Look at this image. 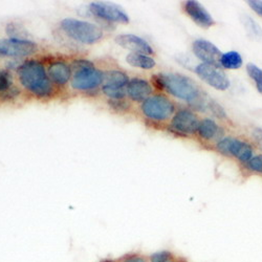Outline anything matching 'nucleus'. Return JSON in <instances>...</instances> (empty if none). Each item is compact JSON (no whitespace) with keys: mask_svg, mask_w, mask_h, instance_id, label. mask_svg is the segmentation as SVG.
Returning <instances> with one entry per match:
<instances>
[{"mask_svg":"<svg viewBox=\"0 0 262 262\" xmlns=\"http://www.w3.org/2000/svg\"><path fill=\"white\" fill-rule=\"evenodd\" d=\"M116 43L125 50H129L131 53H140L146 55H154L155 50L149 43L142 37L135 34H121L115 39Z\"/></svg>","mask_w":262,"mask_h":262,"instance_id":"obj_13","label":"nucleus"},{"mask_svg":"<svg viewBox=\"0 0 262 262\" xmlns=\"http://www.w3.org/2000/svg\"><path fill=\"white\" fill-rule=\"evenodd\" d=\"M154 93V87L149 81L142 78H134L129 80L126 87V95L133 102L143 103L149 99Z\"/></svg>","mask_w":262,"mask_h":262,"instance_id":"obj_15","label":"nucleus"},{"mask_svg":"<svg viewBox=\"0 0 262 262\" xmlns=\"http://www.w3.org/2000/svg\"><path fill=\"white\" fill-rule=\"evenodd\" d=\"M127 74L120 70H113L104 74V82L101 87L102 94L108 100L125 99L126 87L129 83Z\"/></svg>","mask_w":262,"mask_h":262,"instance_id":"obj_6","label":"nucleus"},{"mask_svg":"<svg viewBox=\"0 0 262 262\" xmlns=\"http://www.w3.org/2000/svg\"><path fill=\"white\" fill-rule=\"evenodd\" d=\"M60 29L69 38L86 46L96 45L104 37V32L99 26L76 18L61 20Z\"/></svg>","mask_w":262,"mask_h":262,"instance_id":"obj_4","label":"nucleus"},{"mask_svg":"<svg viewBox=\"0 0 262 262\" xmlns=\"http://www.w3.org/2000/svg\"><path fill=\"white\" fill-rule=\"evenodd\" d=\"M126 62L130 65V67L150 71L156 68L157 62L156 60L149 55L146 54H140V53H130L126 56Z\"/></svg>","mask_w":262,"mask_h":262,"instance_id":"obj_18","label":"nucleus"},{"mask_svg":"<svg viewBox=\"0 0 262 262\" xmlns=\"http://www.w3.org/2000/svg\"><path fill=\"white\" fill-rule=\"evenodd\" d=\"M169 262H188V260L185 259V258H183V257H178V256H176L172 260H170Z\"/></svg>","mask_w":262,"mask_h":262,"instance_id":"obj_30","label":"nucleus"},{"mask_svg":"<svg viewBox=\"0 0 262 262\" xmlns=\"http://www.w3.org/2000/svg\"><path fill=\"white\" fill-rule=\"evenodd\" d=\"M174 257H176V255H174L172 252L160 251L150 255L148 258H149V262H169Z\"/></svg>","mask_w":262,"mask_h":262,"instance_id":"obj_25","label":"nucleus"},{"mask_svg":"<svg viewBox=\"0 0 262 262\" xmlns=\"http://www.w3.org/2000/svg\"><path fill=\"white\" fill-rule=\"evenodd\" d=\"M48 74L53 84L61 87L68 85L73 78L72 68L63 61H55L51 63Z\"/></svg>","mask_w":262,"mask_h":262,"instance_id":"obj_16","label":"nucleus"},{"mask_svg":"<svg viewBox=\"0 0 262 262\" xmlns=\"http://www.w3.org/2000/svg\"><path fill=\"white\" fill-rule=\"evenodd\" d=\"M13 87L12 76L7 71H0V95H4Z\"/></svg>","mask_w":262,"mask_h":262,"instance_id":"obj_24","label":"nucleus"},{"mask_svg":"<svg viewBox=\"0 0 262 262\" xmlns=\"http://www.w3.org/2000/svg\"><path fill=\"white\" fill-rule=\"evenodd\" d=\"M244 60L242 55L236 51L224 53L221 58V68L225 70H239L243 67Z\"/></svg>","mask_w":262,"mask_h":262,"instance_id":"obj_20","label":"nucleus"},{"mask_svg":"<svg viewBox=\"0 0 262 262\" xmlns=\"http://www.w3.org/2000/svg\"><path fill=\"white\" fill-rule=\"evenodd\" d=\"M102 262H115V261H102Z\"/></svg>","mask_w":262,"mask_h":262,"instance_id":"obj_31","label":"nucleus"},{"mask_svg":"<svg viewBox=\"0 0 262 262\" xmlns=\"http://www.w3.org/2000/svg\"><path fill=\"white\" fill-rule=\"evenodd\" d=\"M37 51L36 43L26 38L11 37L0 40V57L25 58L34 55Z\"/></svg>","mask_w":262,"mask_h":262,"instance_id":"obj_7","label":"nucleus"},{"mask_svg":"<svg viewBox=\"0 0 262 262\" xmlns=\"http://www.w3.org/2000/svg\"><path fill=\"white\" fill-rule=\"evenodd\" d=\"M247 72L249 77L254 81L256 89L260 95H262V70L254 63L247 65Z\"/></svg>","mask_w":262,"mask_h":262,"instance_id":"obj_21","label":"nucleus"},{"mask_svg":"<svg viewBox=\"0 0 262 262\" xmlns=\"http://www.w3.org/2000/svg\"><path fill=\"white\" fill-rule=\"evenodd\" d=\"M18 80L24 89L31 95L46 99L53 96L55 86L51 81L48 71L38 60H28L17 70Z\"/></svg>","mask_w":262,"mask_h":262,"instance_id":"obj_2","label":"nucleus"},{"mask_svg":"<svg viewBox=\"0 0 262 262\" xmlns=\"http://www.w3.org/2000/svg\"><path fill=\"white\" fill-rule=\"evenodd\" d=\"M200 120L193 112L189 109H181L170 123V130L174 134L182 136H192L198 133Z\"/></svg>","mask_w":262,"mask_h":262,"instance_id":"obj_11","label":"nucleus"},{"mask_svg":"<svg viewBox=\"0 0 262 262\" xmlns=\"http://www.w3.org/2000/svg\"><path fill=\"white\" fill-rule=\"evenodd\" d=\"M121 262H149V258L141 254H130L122 258Z\"/></svg>","mask_w":262,"mask_h":262,"instance_id":"obj_27","label":"nucleus"},{"mask_svg":"<svg viewBox=\"0 0 262 262\" xmlns=\"http://www.w3.org/2000/svg\"><path fill=\"white\" fill-rule=\"evenodd\" d=\"M217 149L226 156L233 157L240 162L248 163L254 156L253 147L246 141L235 138H224L217 142Z\"/></svg>","mask_w":262,"mask_h":262,"instance_id":"obj_8","label":"nucleus"},{"mask_svg":"<svg viewBox=\"0 0 262 262\" xmlns=\"http://www.w3.org/2000/svg\"><path fill=\"white\" fill-rule=\"evenodd\" d=\"M184 10L194 23L203 29H209L215 25V20L211 14L199 2L188 0V2L185 3Z\"/></svg>","mask_w":262,"mask_h":262,"instance_id":"obj_14","label":"nucleus"},{"mask_svg":"<svg viewBox=\"0 0 262 262\" xmlns=\"http://www.w3.org/2000/svg\"><path fill=\"white\" fill-rule=\"evenodd\" d=\"M108 105L112 111H114L118 114H125L129 111V108H130V104L125 99L108 100Z\"/></svg>","mask_w":262,"mask_h":262,"instance_id":"obj_23","label":"nucleus"},{"mask_svg":"<svg viewBox=\"0 0 262 262\" xmlns=\"http://www.w3.org/2000/svg\"><path fill=\"white\" fill-rule=\"evenodd\" d=\"M73 68L75 70L71 81L73 90L81 93L94 92L103 85L104 73L98 70L93 62L85 59L76 60Z\"/></svg>","mask_w":262,"mask_h":262,"instance_id":"obj_3","label":"nucleus"},{"mask_svg":"<svg viewBox=\"0 0 262 262\" xmlns=\"http://www.w3.org/2000/svg\"><path fill=\"white\" fill-rule=\"evenodd\" d=\"M248 168L251 171L257 172V173H261L262 174V155L259 156H255L253 157L248 163H247Z\"/></svg>","mask_w":262,"mask_h":262,"instance_id":"obj_26","label":"nucleus"},{"mask_svg":"<svg viewBox=\"0 0 262 262\" xmlns=\"http://www.w3.org/2000/svg\"><path fill=\"white\" fill-rule=\"evenodd\" d=\"M194 72L205 83L217 91H227L231 85L228 76L220 67L201 63L195 68Z\"/></svg>","mask_w":262,"mask_h":262,"instance_id":"obj_9","label":"nucleus"},{"mask_svg":"<svg viewBox=\"0 0 262 262\" xmlns=\"http://www.w3.org/2000/svg\"><path fill=\"white\" fill-rule=\"evenodd\" d=\"M192 50L194 55L202 61V63L221 68V58L223 54L212 42L206 39H198L193 42Z\"/></svg>","mask_w":262,"mask_h":262,"instance_id":"obj_12","label":"nucleus"},{"mask_svg":"<svg viewBox=\"0 0 262 262\" xmlns=\"http://www.w3.org/2000/svg\"><path fill=\"white\" fill-rule=\"evenodd\" d=\"M205 111L210 112L213 116L220 118V119H225L227 118V114L225 112V109L223 106H221L217 102H215L213 99H208L206 103Z\"/></svg>","mask_w":262,"mask_h":262,"instance_id":"obj_22","label":"nucleus"},{"mask_svg":"<svg viewBox=\"0 0 262 262\" xmlns=\"http://www.w3.org/2000/svg\"><path fill=\"white\" fill-rule=\"evenodd\" d=\"M154 84L160 91H166L172 97L185 101L195 108L205 111L208 97L201 87L191 78L182 74H159L152 78Z\"/></svg>","mask_w":262,"mask_h":262,"instance_id":"obj_1","label":"nucleus"},{"mask_svg":"<svg viewBox=\"0 0 262 262\" xmlns=\"http://www.w3.org/2000/svg\"><path fill=\"white\" fill-rule=\"evenodd\" d=\"M248 5L255 13L262 16V0H252V2H248Z\"/></svg>","mask_w":262,"mask_h":262,"instance_id":"obj_28","label":"nucleus"},{"mask_svg":"<svg viewBox=\"0 0 262 262\" xmlns=\"http://www.w3.org/2000/svg\"><path fill=\"white\" fill-rule=\"evenodd\" d=\"M141 112L152 122H165L173 116L176 105L164 95H155L142 103Z\"/></svg>","mask_w":262,"mask_h":262,"instance_id":"obj_5","label":"nucleus"},{"mask_svg":"<svg viewBox=\"0 0 262 262\" xmlns=\"http://www.w3.org/2000/svg\"><path fill=\"white\" fill-rule=\"evenodd\" d=\"M89 9L93 16L107 23L126 25L130 21L128 14L121 7L114 4L92 3Z\"/></svg>","mask_w":262,"mask_h":262,"instance_id":"obj_10","label":"nucleus"},{"mask_svg":"<svg viewBox=\"0 0 262 262\" xmlns=\"http://www.w3.org/2000/svg\"><path fill=\"white\" fill-rule=\"evenodd\" d=\"M242 25L246 30L248 37L255 41H262V28L249 15H243L240 18Z\"/></svg>","mask_w":262,"mask_h":262,"instance_id":"obj_19","label":"nucleus"},{"mask_svg":"<svg viewBox=\"0 0 262 262\" xmlns=\"http://www.w3.org/2000/svg\"><path fill=\"white\" fill-rule=\"evenodd\" d=\"M222 133V128L212 119H204L200 122L198 134L205 141L218 140L223 135Z\"/></svg>","mask_w":262,"mask_h":262,"instance_id":"obj_17","label":"nucleus"},{"mask_svg":"<svg viewBox=\"0 0 262 262\" xmlns=\"http://www.w3.org/2000/svg\"><path fill=\"white\" fill-rule=\"evenodd\" d=\"M253 138L257 141V143H258L259 145L262 146V129L256 128V129L253 131Z\"/></svg>","mask_w":262,"mask_h":262,"instance_id":"obj_29","label":"nucleus"}]
</instances>
